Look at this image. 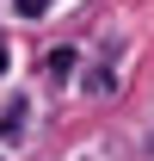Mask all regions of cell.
<instances>
[{
    "instance_id": "6da1fadb",
    "label": "cell",
    "mask_w": 154,
    "mask_h": 161,
    "mask_svg": "<svg viewBox=\"0 0 154 161\" xmlns=\"http://www.w3.org/2000/svg\"><path fill=\"white\" fill-rule=\"evenodd\" d=\"M43 6H49V0H19V13H43Z\"/></svg>"
},
{
    "instance_id": "7a4b0ae2",
    "label": "cell",
    "mask_w": 154,
    "mask_h": 161,
    "mask_svg": "<svg viewBox=\"0 0 154 161\" xmlns=\"http://www.w3.org/2000/svg\"><path fill=\"white\" fill-rule=\"evenodd\" d=\"M0 75H6V37H0Z\"/></svg>"
}]
</instances>
